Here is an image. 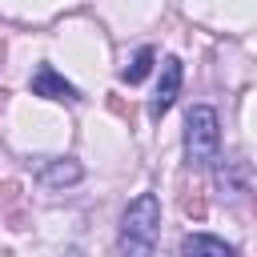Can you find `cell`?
Segmentation results:
<instances>
[{"mask_svg": "<svg viewBox=\"0 0 257 257\" xmlns=\"http://www.w3.org/2000/svg\"><path fill=\"white\" fill-rule=\"evenodd\" d=\"M161 237V201L157 193H141L128 201L120 217V257H153Z\"/></svg>", "mask_w": 257, "mask_h": 257, "instance_id": "1", "label": "cell"}, {"mask_svg": "<svg viewBox=\"0 0 257 257\" xmlns=\"http://www.w3.org/2000/svg\"><path fill=\"white\" fill-rule=\"evenodd\" d=\"M221 153V120L209 104H193L185 116V165L209 169Z\"/></svg>", "mask_w": 257, "mask_h": 257, "instance_id": "2", "label": "cell"}, {"mask_svg": "<svg viewBox=\"0 0 257 257\" xmlns=\"http://www.w3.org/2000/svg\"><path fill=\"white\" fill-rule=\"evenodd\" d=\"M177 92H181V60H177V56H165V60H161L157 92H153V100H149V116H153V120H161V116L173 108Z\"/></svg>", "mask_w": 257, "mask_h": 257, "instance_id": "3", "label": "cell"}, {"mask_svg": "<svg viewBox=\"0 0 257 257\" xmlns=\"http://www.w3.org/2000/svg\"><path fill=\"white\" fill-rule=\"evenodd\" d=\"M28 88H32V96H48V100H80V92L52 68V64H40L36 72H32V80H28Z\"/></svg>", "mask_w": 257, "mask_h": 257, "instance_id": "4", "label": "cell"}, {"mask_svg": "<svg viewBox=\"0 0 257 257\" xmlns=\"http://www.w3.org/2000/svg\"><path fill=\"white\" fill-rule=\"evenodd\" d=\"M217 185H221L225 193H233V197H245L249 185H253L249 161H245V157H229V161H221V169H217Z\"/></svg>", "mask_w": 257, "mask_h": 257, "instance_id": "5", "label": "cell"}, {"mask_svg": "<svg viewBox=\"0 0 257 257\" xmlns=\"http://www.w3.org/2000/svg\"><path fill=\"white\" fill-rule=\"evenodd\" d=\"M36 177H40V185H48V189H64V185H76V181L84 177V169H80L72 157H64V161H44V165L36 169Z\"/></svg>", "mask_w": 257, "mask_h": 257, "instance_id": "6", "label": "cell"}, {"mask_svg": "<svg viewBox=\"0 0 257 257\" xmlns=\"http://www.w3.org/2000/svg\"><path fill=\"white\" fill-rule=\"evenodd\" d=\"M181 257H233V245H225L221 237H209V233H189L181 241Z\"/></svg>", "mask_w": 257, "mask_h": 257, "instance_id": "7", "label": "cell"}, {"mask_svg": "<svg viewBox=\"0 0 257 257\" xmlns=\"http://www.w3.org/2000/svg\"><path fill=\"white\" fill-rule=\"evenodd\" d=\"M153 60H157V52L153 48H141L137 56H133V64L120 72V80H128V84H141L145 76H149V68H153Z\"/></svg>", "mask_w": 257, "mask_h": 257, "instance_id": "8", "label": "cell"}, {"mask_svg": "<svg viewBox=\"0 0 257 257\" xmlns=\"http://www.w3.org/2000/svg\"><path fill=\"white\" fill-rule=\"evenodd\" d=\"M181 205H185V213H189V217H197V221L205 217V197H201L197 189H193V193H185V201H181Z\"/></svg>", "mask_w": 257, "mask_h": 257, "instance_id": "9", "label": "cell"}]
</instances>
